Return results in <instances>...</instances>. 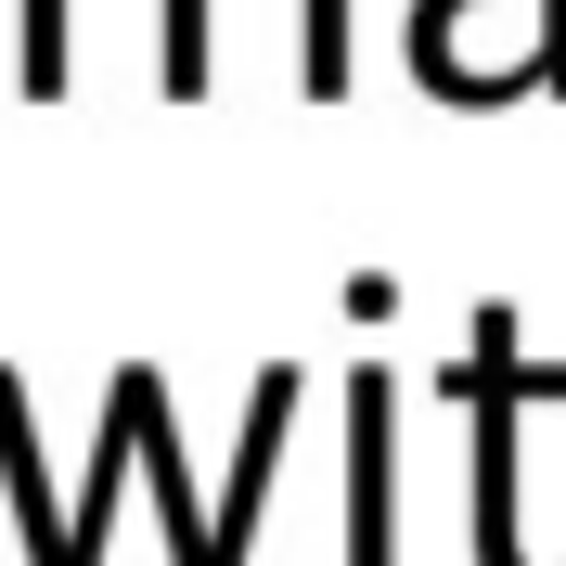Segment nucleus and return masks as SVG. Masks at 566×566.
I'll return each mask as SVG.
<instances>
[{
	"label": "nucleus",
	"instance_id": "nucleus-1",
	"mask_svg": "<svg viewBox=\"0 0 566 566\" xmlns=\"http://www.w3.org/2000/svg\"><path fill=\"white\" fill-rule=\"evenodd\" d=\"M554 0H412V77L438 104H515L541 91Z\"/></svg>",
	"mask_w": 566,
	"mask_h": 566
},
{
	"label": "nucleus",
	"instance_id": "nucleus-2",
	"mask_svg": "<svg viewBox=\"0 0 566 566\" xmlns=\"http://www.w3.org/2000/svg\"><path fill=\"white\" fill-rule=\"evenodd\" d=\"M515 310H476V566H528L515 541Z\"/></svg>",
	"mask_w": 566,
	"mask_h": 566
},
{
	"label": "nucleus",
	"instance_id": "nucleus-3",
	"mask_svg": "<svg viewBox=\"0 0 566 566\" xmlns=\"http://www.w3.org/2000/svg\"><path fill=\"white\" fill-rule=\"evenodd\" d=\"M104 387L129 399V424H142V490H155V515H168V566H245L207 528V502H193V463H180V424H168V374H155V360H116Z\"/></svg>",
	"mask_w": 566,
	"mask_h": 566
},
{
	"label": "nucleus",
	"instance_id": "nucleus-4",
	"mask_svg": "<svg viewBox=\"0 0 566 566\" xmlns=\"http://www.w3.org/2000/svg\"><path fill=\"white\" fill-rule=\"evenodd\" d=\"M348 566H399V387L348 374Z\"/></svg>",
	"mask_w": 566,
	"mask_h": 566
},
{
	"label": "nucleus",
	"instance_id": "nucleus-5",
	"mask_svg": "<svg viewBox=\"0 0 566 566\" xmlns=\"http://www.w3.org/2000/svg\"><path fill=\"white\" fill-rule=\"evenodd\" d=\"M0 490H13V541L27 566L65 554V502H52V463H39V412H27V374L0 360Z\"/></svg>",
	"mask_w": 566,
	"mask_h": 566
},
{
	"label": "nucleus",
	"instance_id": "nucleus-6",
	"mask_svg": "<svg viewBox=\"0 0 566 566\" xmlns=\"http://www.w3.org/2000/svg\"><path fill=\"white\" fill-rule=\"evenodd\" d=\"M13 77H27V104L65 91V0H27V39H13Z\"/></svg>",
	"mask_w": 566,
	"mask_h": 566
},
{
	"label": "nucleus",
	"instance_id": "nucleus-7",
	"mask_svg": "<svg viewBox=\"0 0 566 566\" xmlns=\"http://www.w3.org/2000/svg\"><path fill=\"white\" fill-rule=\"evenodd\" d=\"M207 91V0H168V104Z\"/></svg>",
	"mask_w": 566,
	"mask_h": 566
},
{
	"label": "nucleus",
	"instance_id": "nucleus-8",
	"mask_svg": "<svg viewBox=\"0 0 566 566\" xmlns=\"http://www.w3.org/2000/svg\"><path fill=\"white\" fill-rule=\"evenodd\" d=\"M541 91L566 104V0H554V39H541Z\"/></svg>",
	"mask_w": 566,
	"mask_h": 566
}]
</instances>
